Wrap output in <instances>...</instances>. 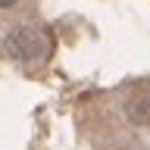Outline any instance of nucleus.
<instances>
[{
    "label": "nucleus",
    "instance_id": "nucleus-1",
    "mask_svg": "<svg viewBox=\"0 0 150 150\" xmlns=\"http://www.w3.org/2000/svg\"><path fill=\"white\" fill-rule=\"evenodd\" d=\"M6 53L16 56V59H35V56L44 53V38L38 35L35 28H16L13 35L6 38Z\"/></svg>",
    "mask_w": 150,
    "mask_h": 150
},
{
    "label": "nucleus",
    "instance_id": "nucleus-2",
    "mask_svg": "<svg viewBox=\"0 0 150 150\" xmlns=\"http://www.w3.org/2000/svg\"><path fill=\"white\" fill-rule=\"evenodd\" d=\"M128 116L134 122H150V97H138L128 103Z\"/></svg>",
    "mask_w": 150,
    "mask_h": 150
},
{
    "label": "nucleus",
    "instance_id": "nucleus-3",
    "mask_svg": "<svg viewBox=\"0 0 150 150\" xmlns=\"http://www.w3.org/2000/svg\"><path fill=\"white\" fill-rule=\"evenodd\" d=\"M13 3H16V0H0V6H13Z\"/></svg>",
    "mask_w": 150,
    "mask_h": 150
}]
</instances>
